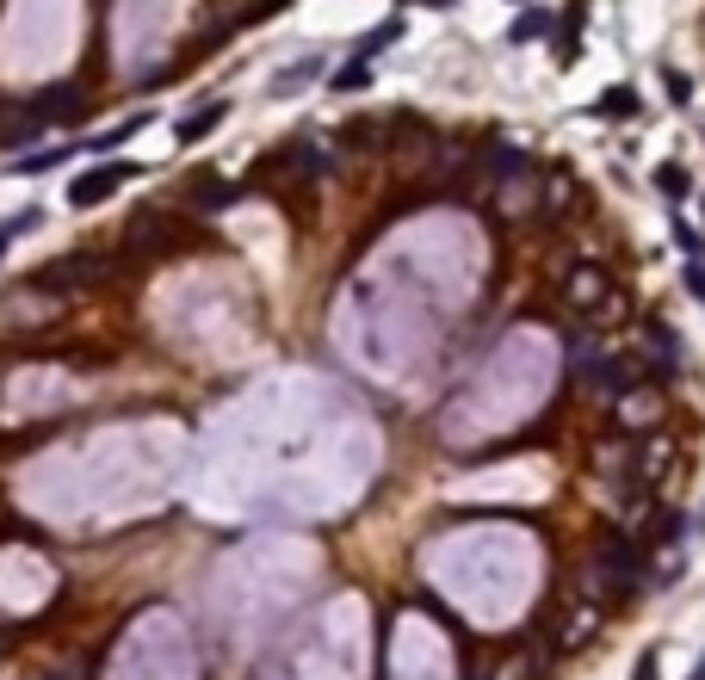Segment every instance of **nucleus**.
<instances>
[{
  "label": "nucleus",
  "mask_w": 705,
  "mask_h": 680,
  "mask_svg": "<svg viewBox=\"0 0 705 680\" xmlns=\"http://www.w3.org/2000/svg\"><path fill=\"white\" fill-rule=\"evenodd\" d=\"M638 582H643V544L638 538H607L588 563V594L612 601V594H631Z\"/></svg>",
  "instance_id": "f257e3e1"
},
{
  "label": "nucleus",
  "mask_w": 705,
  "mask_h": 680,
  "mask_svg": "<svg viewBox=\"0 0 705 680\" xmlns=\"http://www.w3.org/2000/svg\"><path fill=\"white\" fill-rule=\"evenodd\" d=\"M111 272V260L106 253H63V260H50V267H38L32 272V285H44V291H81V285H99Z\"/></svg>",
  "instance_id": "f03ea898"
},
{
  "label": "nucleus",
  "mask_w": 705,
  "mask_h": 680,
  "mask_svg": "<svg viewBox=\"0 0 705 680\" xmlns=\"http://www.w3.org/2000/svg\"><path fill=\"white\" fill-rule=\"evenodd\" d=\"M125 180H137V168H130V161H106V168H94V174L68 180V205H75V211H94V205H106Z\"/></svg>",
  "instance_id": "7ed1b4c3"
},
{
  "label": "nucleus",
  "mask_w": 705,
  "mask_h": 680,
  "mask_svg": "<svg viewBox=\"0 0 705 680\" xmlns=\"http://www.w3.org/2000/svg\"><path fill=\"white\" fill-rule=\"evenodd\" d=\"M564 298H569V310H576V316H595L600 303H612V279L600 267H576L564 279Z\"/></svg>",
  "instance_id": "20e7f679"
},
{
  "label": "nucleus",
  "mask_w": 705,
  "mask_h": 680,
  "mask_svg": "<svg viewBox=\"0 0 705 680\" xmlns=\"http://www.w3.org/2000/svg\"><path fill=\"white\" fill-rule=\"evenodd\" d=\"M595 384H600L607 396H631L638 384H650V365H643L638 353H612V359L595 365Z\"/></svg>",
  "instance_id": "39448f33"
},
{
  "label": "nucleus",
  "mask_w": 705,
  "mask_h": 680,
  "mask_svg": "<svg viewBox=\"0 0 705 680\" xmlns=\"http://www.w3.org/2000/svg\"><path fill=\"white\" fill-rule=\"evenodd\" d=\"M235 198H242V186L223 180V174H192V186H186V205L192 211H229Z\"/></svg>",
  "instance_id": "423d86ee"
},
{
  "label": "nucleus",
  "mask_w": 705,
  "mask_h": 680,
  "mask_svg": "<svg viewBox=\"0 0 705 680\" xmlns=\"http://www.w3.org/2000/svg\"><path fill=\"white\" fill-rule=\"evenodd\" d=\"M223 118H229V99H211V106H199L192 118H180V125H173V137H180V143H204Z\"/></svg>",
  "instance_id": "0eeeda50"
},
{
  "label": "nucleus",
  "mask_w": 705,
  "mask_h": 680,
  "mask_svg": "<svg viewBox=\"0 0 705 680\" xmlns=\"http://www.w3.org/2000/svg\"><path fill=\"white\" fill-rule=\"evenodd\" d=\"M316 75H322V56H303V63H291V68H279V75H273L267 94H273V99H298Z\"/></svg>",
  "instance_id": "6e6552de"
},
{
  "label": "nucleus",
  "mask_w": 705,
  "mask_h": 680,
  "mask_svg": "<svg viewBox=\"0 0 705 680\" xmlns=\"http://www.w3.org/2000/svg\"><path fill=\"white\" fill-rule=\"evenodd\" d=\"M656 192H662V198H674V205H687V198H693V174H687V168H674V161H662V168H656Z\"/></svg>",
  "instance_id": "1a4fd4ad"
},
{
  "label": "nucleus",
  "mask_w": 705,
  "mask_h": 680,
  "mask_svg": "<svg viewBox=\"0 0 705 680\" xmlns=\"http://www.w3.org/2000/svg\"><path fill=\"white\" fill-rule=\"evenodd\" d=\"M545 32H551V19L538 13V7H526V13L514 19V32H508V44H538Z\"/></svg>",
  "instance_id": "9d476101"
},
{
  "label": "nucleus",
  "mask_w": 705,
  "mask_h": 680,
  "mask_svg": "<svg viewBox=\"0 0 705 680\" xmlns=\"http://www.w3.org/2000/svg\"><path fill=\"white\" fill-rule=\"evenodd\" d=\"M396 37H403V19H384V25H372V37H360V63H372L377 50H391Z\"/></svg>",
  "instance_id": "9b49d317"
},
{
  "label": "nucleus",
  "mask_w": 705,
  "mask_h": 680,
  "mask_svg": "<svg viewBox=\"0 0 705 680\" xmlns=\"http://www.w3.org/2000/svg\"><path fill=\"white\" fill-rule=\"evenodd\" d=\"M595 111L600 118H631V111H638V94H631V87H612V94L595 99Z\"/></svg>",
  "instance_id": "f8f14e48"
},
{
  "label": "nucleus",
  "mask_w": 705,
  "mask_h": 680,
  "mask_svg": "<svg viewBox=\"0 0 705 680\" xmlns=\"http://www.w3.org/2000/svg\"><path fill=\"white\" fill-rule=\"evenodd\" d=\"M329 87H334V94H360V87H372V63H360V56H353V63H346Z\"/></svg>",
  "instance_id": "ddd939ff"
},
{
  "label": "nucleus",
  "mask_w": 705,
  "mask_h": 680,
  "mask_svg": "<svg viewBox=\"0 0 705 680\" xmlns=\"http://www.w3.org/2000/svg\"><path fill=\"white\" fill-rule=\"evenodd\" d=\"M581 13H588V7H576V13H569L564 19V25H557V32H564V37H557V63H576V25H581Z\"/></svg>",
  "instance_id": "4468645a"
},
{
  "label": "nucleus",
  "mask_w": 705,
  "mask_h": 680,
  "mask_svg": "<svg viewBox=\"0 0 705 680\" xmlns=\"http://www.w3.org/2000/svg\"><path fill=\"white\" fill-rule=\"evenodd\" d=\"M38 223H44V211H19V217H7V223H0V236L13 241V236H25V229H38Z\"/></svg>",
  "instance_id": "2eb2a0df"
},
{
  "label": "nucleus",
  "mask_w": 705,
  "mask_h": 680,
  "mask_svg": "<svg viewBox=\"0 0 705 680\" xmlns=\"http://www.w3.org/2000/svg\"><path fill=\"white\" fill-rule=\"evenodd\" d=\"M662 87H669V106H687V99H693V80H687V75H674V68L662 75Z\"/></svg>",
  "instance_id": "dca6fc26"
},
{
  "label": "nucleus",
  "mask_w": 705,
  "mask_h": 680,
  "mask_svg": "<svg viewBox=\"0 0 705 680\" xmlns=\"http://www.w3.org/2000/svg\"><path fill=\"white\" fill-rule=\"evenodd\" d=\"M674 241H681V253H687V260H693V253H705V236L693 229V223H674Z\"/></svg>",
  "instance_id": "f3484780"
},
{
  "label": "nucleus",
  "mask_w": 705,
  "mask_h": 680,
  "mask_svg": "<svg viewBox=\"0 0 705 680\" xmlns=\"http://www.w3.org/2000/svg\"><path fill=\"white\" fill-rule=\"evenodd\" d=\"M63 155H68V149H38V155H25L19 168H25V174H44V168H56Z\"/></svg>",
  "instance_id": "a211bd4d"
},
{
  "label": "nucleus",
  "mask_w": 705,
  "mask_h": 680,
  "mask_svg": "<svg viewBox=\"0 0 705 680\" xmlns=\"http://www.w3.org/2000/svg\"><path fill=\"white\" fill-rule=\"evenodd\" d=\"M687 291L705 303V253H693V260H687Z\"/></svg>",
  "instance_id": "6ab92c4d"
},
{
  "label": "nucleus",
  "mask_w": 705,
  "mask_h": 680,
  "mask_svg": "<svg viewBox=\"0 0 705 680\" xmlns=\"http://www.w3.org/2000/svg\"><path fill=\"white\" fill-rule=\"evenodd\" d=\"M638 680H656V656H643L638 662Z\"/></svg>",
  "instance_id": "aec40b11"
},
{
  "label": "nucleus",
  "mask_w": 705,
  "mask_h": 680,
  "mask_svg": "<svg viewBox=\"0 0 705 680\" xmlns=\"http://www.w3.org/2000/svg\"><path fill=\"white\" fill-rule=\"evenodd\" d=\"M403 7H452V0H403Z\"/></svg>",
  "instance_id": "412c9836"
},
{
  "label": "nucleus",
  "mask_w": 705,
  "mask_h": 680,
  "mask_svg": "<svg viewBox=\"0 0 705 680\" xmlns=\"http://www.w3.org/2000/svg\"><path fill=\"white\" fill-rule=\"evenodd\" d=\"M693 680H705V656H699V668H693Z\"/></svg>",
  "instance_id": "4be33fe9"
},
{
  "label": "nucleus",
  "mask_w": 705,
  "mask_h": 680,
  "mask_svg": "<svg viewBox=\"0 0 705 680\" xmlns=\"http://www.w3.org/2000/svg\"><path fill=\"white\" fill-rule=\"evenodd\" d=\"M7 248H13V241H7V236H0V260H7Z\"/></svg>",
  "instance_id": "5701e85b"
}]
</instances>
